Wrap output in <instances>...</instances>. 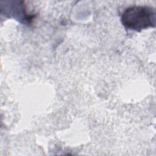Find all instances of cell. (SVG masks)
<instances>
[{"label": "cell", "instance_id": "obj_1", "mask_svg": "<svg viewBox=\"0 0 156 156\" xmlns=\"http://www.w3.org/2000/svg\"><path fill=\"white\" fill-rule=\"evenodd\" d=\"M123 25L127 29L140 31L155 24V10L146 5H133L127 7L121 16Z\"/></svg>", "mask_w": 156, "mask_h": 156}]
</instances>
